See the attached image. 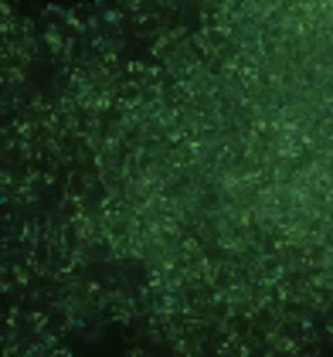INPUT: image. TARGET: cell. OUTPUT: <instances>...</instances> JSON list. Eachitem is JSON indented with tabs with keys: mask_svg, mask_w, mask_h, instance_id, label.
Here are the masks:
<instances>
[{
	"mask_svg": "<svg viewBox=\"0 0 333 357\" xmlns=\"http://www.w3.org/2000/svg\"><path fill=\"white\" fill-rule=\"evenodd\" d=\"M95 7L92 3H72L68 10H65V28H75V31H85L95 24Z\"/></svg>",
	"mask_w": 333,
	"mask_h": 357,
	"instance_id": "1",
	"label": "cell"
}]
</instances>
